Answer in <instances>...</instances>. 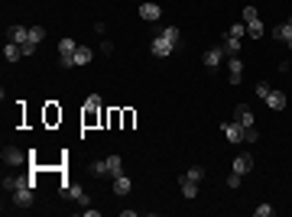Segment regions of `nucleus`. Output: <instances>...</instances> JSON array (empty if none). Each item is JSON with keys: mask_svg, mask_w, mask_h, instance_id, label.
<instances>
[{"mask_svg": "<svg viewBox=\"0 0 292 217\" xmlns=\"http://www.w3.org/2000/svg\"><path fill=\"white\" fill-rule=\"evenodd\" d=\"M244 140L247 143H256V140H260V133H256L254 126H244Z\"/></svg>", "mask_w": 292, "mask_h": 217, "instance_id": "obj_30", "label": "nucleus"}, {"mask_svg": "<svg viewBox=\"0 0 292 217\" xmlns=\"http://www.w3.org/2000/svg\"><path fill=\"white\" fill-rule=\"evenodd\" d=\"M20 185H36V182H33V179H23V175H10V179H3V191H10V194H13Z\"/></svg>", "mask_w": 292, "mask_h": 217, "instance_id": "obj_10", "label": "nucleus"}, {"mask_svg": "<svg viewBox=\"0 0 292 217\" xmlns=\"http://www.w3.org/2000/svg\"><path fill=\"white\" fill-rule=\"evenodd\" d=\"M273 39L286 42V46H289V52H292V26H289V23H279L276 30H273Z\"/></svg>", "mask_w": 292, "mask_h": 217, "instance_id": "obj_9", "label": "nucleus"}, {"mask_svg": "<svg viewBox=\"0 0 292 217\" xmlns=\"http://www.w3.org/2000/svg\"><path fill=\"white\" fill-rule=\"evenodd\" d=\"M59 117H62V114H55V107H49V114H46V120H49V124H55Z\"/></svg>", "mask_w": 292, "mask_h": 217, "instance_id": "obj_36", "label": "nucleus"}, {"mask_svg": "<svg viewBox=\"0 0 292 217\" xmlns=\"http://www.w3.org/2000/svg\"><path fill=\"white\" fill-rule=\"evenodd\" d=\"M254 20H260L256 7H244V23H254Z\"/></svg>", "mask_w": 292, "mask_h": 217, "instance_id": "obj_28", "label": "nucleus"}, {"mask_svg": "<svg viewBox=\"0 0 292 217\" xmlns=\"http://www.w3.org/2000/svg\"><path fill=\"white\" fill-rule=\"evenodd\" d=\"M227 71H231V78H227V81H231V85H240V81H244V62H240V55H231V59H227Z\"/></svg>", "mask_w": 292, "mask_h": 217, "instance_id": "obj_3", "label": "nucleus"}, {"mask_svg": "<svg viewBox=\"0 0 292 217\" xmlns=\"http://www.w3.org/2000/svg\"><path fill=\"white\" fill-rule=\"evenodd\" d=\"M59 68H75V55H59Z\"/></svg>", "mask_w": 292, "mask_h": 217, "instance_id": "obj_29", "label": "nucleus"}, {"mask_svg": "<svg viewBox=\"0 0 292 217\" xmlns=\"http://www.w3.org/2000/svg\"><path fill=\"white\" fill-rule=\"evenodd\" d=\"M10 42H16V46L30 42V30H26V26H13V30H10Z\"/></svg>", "mask_w": 292, "mask_h": 217, "instance_id": "obj_15", "label": "nucleus"}, {"mask_svg": "<svg viewBox=\"0 0 292 217\" xmlns=\"http://www.w3.org/2000/svg\"><path fill=\"white\" fill-rule=\"evenodd\" d=\"M244 32H247V26H240V23H234V26H231V30H227V36H234V39H240V36H244Z\"/></svg>", "mask_w": 292, "mask_h": 217, "instance_id": "obj_32", "label": "nucleus"}, {"mask_svg": "<svg viewBox=\"0 0 292 217\" xmlns=\"http://www.w3.org/2000/svg\"><path fill=\"white\" fill-rule=\"evenodd\" d=\"M20 49H23V55H33V52H36V42H33V39H30V42H23V46H20Z\"/></svg>", "mask_w": 292, "mask_h": 217, "instance_id": "obj_35", "label": "nucleus"}, {"mask_svg": "<svg viewBox=\"0 0 292 217\" xmlns=\"http://www.w3.org/2000/svg\"><path fill=\"white\" fill-rule=\"evenodd\" d=\"M266 107L269 110H283L286 107V91H269L266 94Z\"/></svg>", "mask_w": 292, "mask_h": 217, "instance_id": "obj_11", "label": "nucleus"}, {"mask_svg": "<svg viewBox=\"0 0 292 217\" xmlns=\"http://www.w3.org/2000/svg\"><path fill=\"white\" fill-rule=\"evenodd\" d=\"M3 59H7V62H16V59H23V49L16 46V42H7V46H3Z\"/></svg>", "mask_w": 292, "mask_h": 217, "instance_id": "obj_18", "label": "nucleus"}, {"mask_svg": "<svg viewBox=\"0 0 292 217\" xmlns=\"http://www.w3.org/2000/svg\"><path fill=\"white\" fill-rule=\"evenodd\" d=\"M3 162H7V165H23V162H26L23 149H16V146H3Z\"/></svg>", "mask_w": 292, "mask_h": 217, "instance_id": "obj_6", "label": "nucleus"}, {"mask_svg": "<svg viewBox=\"0 0 292 217\" xmlns=\"http://www.w3.org/2000/svg\"><path fill=\"white\" fill-rule=\"evenodd\" d=\"M273 211H276V208H269V204H260L254 214H256V217H273Z\"/></svg>", "mask_w": 292, "mask_h": 217, "instance_id": "obj_33", "label": "nucleus"}, {"mask_svg": "<svg viewBox=\"0 0 292 217\" xmlns=\"http://www.w3.org/2000/svg\"><path fill=\"white\" fill-rule=\"evenodd\" d=\"M185 179H192V182H201V179H205V169H201V165H192V169L185 172Z\"/></svg>", "mask_w": 292, "mask_h": 217, "instance_id": "obj_25", "label": "nucleus"}, {"mask_svg": "<svg viewBox=\"0 0 292 217\" xmlns=\"http://www.w3.org/2000/svg\"><path fill=\"white\" fill-rule=\"evenodd\" d=\"M91 59H94L91 49H85V46H78V49H75V65H88Z\"/></svg>", "mask_w": 292, "mask_h": 217, "instance_id": "obj_20", "label": "nucleus"}, {"mask_svg": "<svg viewBox=\"0 0 292 217\" xmlns=\"http://www.w3.org/2000/svg\"><path fill=\"white\" fill-rule=\"evenodd\" d=\"M65 198H72V201H78V204H88V194H85L81 185H69L65 188Z\"/></svg>", "mask_w": 292, "mask_h": 217, "instance_id": "obj_14", "label": "nucleus"}, {"mask_svg": "<svg viewBox=\"0 0 292 217\" xmlns=\"http://www.w3.org/2000/svg\"><path fill=\"white\" fill-rule=\"evenodd\" d=\"M104 162H108V175H110V179H114V175H120V172H123V159H120V155H108Z\"/></svg>", "mask_w": 292, "mask_h": 217, "instance_id": "obj_17", "label": "nucleus"}, {"mask_svg": "<svg viewBox=\"0 0 292 217\" xmlns=\"http://www.w3.org/2000/svg\"><path fill=\"white\" fill-rule=\"evenodd\" d=\"M13 204H16V208H30V204H33V185H20V188H16V191H13Z\"/></svg>", "mask_w": 292, "mask_h": 217, "instance_id": "obj_4", "label": "nucleus"}, {"mask_svg": "<svg viewBox=\"0 0 292 217\" xmlns=\"http://www.w3.org/2000/svg\"><path fill=\"white\" fill-rule=\"evenodd\" d=\"M240 179H244L240 172H231V175H227V188H240Z\"/></svg>", "mask_w": 292, "mask_h": 217, "instance_id": "obj_31", "label": "nucleus"}, {"mask_svg": "<svg viewBox=\"0 0 292 217\" xmlns=\"http://www.w3.org/2000/svg\"><path fill=\"white\" fill-rule=\"evenodd\" d=\"M289 26H292V20H289Z\"/></svg>", "mask_w": 292, "mask_h": 217, "instance_id": "obj_37", "label": "nucleus"}, {"mask_svg": "<svg viewBox=\"0 0 292 217\" xmlns=\"http://www.w3.org/2000/svg\"><path fill=\"white\" fill-rule=\"evenodd\" d=\"M221 130H224V136H227V143H240L244 140V126H240L237 120H227Z\"/></svg>", "mask_w": 292, "mask_h": 217, "instance_id": "obj_5", "label": "nucleus"}, {"mask_svg": "<svg viewBox=\"0 0 292 217\" xmlns=\"http://www.w3.org/2000/svg\"><path fill=\"white\" fill-rule=\"evenodd\" d=\"M162 32H166L172 42H182V32H179V26H162Z\"/></svg>", "mask_w": 292, "mask_h": 217, "instance_id": "obj_26", "label": "nucleus"}, {"mask_svg": "<svg viewBox=\"0 0 292 217\" xmlns=\"http://www.w3.org/2000/svg\"><path fill=\"white\" fill-rule=\"evenodd\" d=\"M75 49H78V42H75V39H69V36L59 42V55H75Z\"/></svg>", "mask_w": 292, "mask_h": 217, "instance_id": "obj_21", "label": "nucleus"}, {"mask_svg": "<svg viewBox=\"0 0 292 217\" xmlns=\"http://www.w3.org/2000/svg\"><path fill=\"white\" fill-rule=\"evenodd\" d=\"M91 175H94V179L108 175V162H94V165H91Z\"/></svg>", "mask_w": 292, "mask_h": 217, "instance_id": "obj_27", "label": "nucleus"}, {"mask_svg": "<svg viewBox=\"0 0 292 217\" xmlns=\"http://www.w3.org/2000/svg\"><path fill=\"white\" fill-rule=\"evenodd\" d=\"M140 16H143L146 23H156V20L162 16V10L156 7V3H143V7H140Z\"/></svg>", "mask_w": 292, "mask_h": 217, "instance_id": "obj_13", "label": "nucleus"}, {"mask_svg": "<svg viewBox=\"0 0 292 217\" xmlns=\"http://www.w3.org/2000/svg\"><path fill=\"white\" fill-rule=\"evenodd\" d=\"M30 39H33V42L39 46V42L46 39V26H30Z\"/></svg>", "mask_w": 292, "mask_h": 217, "instance_id": "obj_24", "label": "nucleus"}, {"mask_svg": "<svg viewBox=\"0 0 292 217\" xmlns=\"http://www.w3.org/2000/svg\"><path fill=\"white\" fill-rule=\"evenodd\" d=\"M224 52H227V55H240V39L224 36Z\"/></svg>", "mask_w": 292, "mask_h": 217, "instance_id": "obj_22", "label": "nucleus"}, {"mask_svg": "<svg viewBox=\"0 0 292 217\" xmlns=\"http://www.w3.org/2000/svg\"><path fill=\"white\" fill-rule=\"evenodd\" d=\"M176 46H179V42H172V39L166 36V32H159V36H156L153 42H149V52H153L156 59H166V55L176 52Z\"/></svg>", "mask_w": 292, "mask_h": 217, "instance_id": "obj_1", "label": "nucleus"}, {"mask_svg": "<svg viewBox=\"0 0 292 217\" xmlns=\"http://www.w3.org/2000/svg\"><path fill=\"white\" fill-rule=\"evenodd\" d=\"M234 120H237L240 126H254V110L247 107V104H237V110H234Z\"/></svg>", "mask_w": 292, "mask_h": 217, "instance_id": "obj_8", "label": "nucleus"}, {"mask_svg": "<svg viewBox=\"0 0 292 217\" xmlns=\"http://www.w3.org/2000/svg\"><path fill=\"white\" fill-rule=\"evenodd\" d=\"M224 55H227V52H224V46L208 49V52H205V65H208V68H218V65L224 62Z\"/></svg>", "mask_w": 292, "mask_h": 217, "instance_id": "obj_7", "label": "nucleus"}, {"mask_svg": "<svg viewBox=\"0 0 292 217\" xmlns=\"http://www.w3.org/2000/svg\"><path fill=\"white\" fill-rule=\"evenodd\" d=\"M247 36L263 39V23H260V20H254V23H247Z\"/></svg>", "mask_w": 292, "mask_h": 217, "instance_id": "obj_23", "label": "nucleus"}, {"mask_svg": "<svg viewBox=\"0 0 292 217\" xmlns=\"http://www.w3.org/2000/svg\"><path fill=\"white\" fill-rule=\"evenodd\" d=\"M269 91H273L269 85H256V97H263V101H266V94H269Z\"/></svg>", "mask_w": 292, "mask_h": 217, "instance_id": "obj_34", "label": "nucleus"}, {"mask_svg": "<svg viewBox=\"0 0 292 217\" xmlns=\"http://www.w3.org/2000/svg\"><path fill=\"white\" fill-rule=\"evenodd\" d=\"M182 194L192 201V198H198V182H192V179H185L182 175Z\"/></svg>", "mask_w": 292, "mask_h": 217, "instance_id": "obj_19", "label": "nucleus"}, {"mask_svg": "<svg viewBox=\"0 0 292 217\" xmlns=\"http://www.w3.org/2000/svg\"><path fill=\"white\" fill-rule=\"evenodd\" d=\"M130 188H133V182L127 179L123 172H120V175H114V194H120V198H123V194H130Z\"/></svg>", "mask_w": 292, "mask_h": 217, "instance_id": "obj_12", "label": "nucleus"}, {"mask_svg": "<svg viewBox=\"0 0 292 217\" xmlns=\"http://www.w3.org/2000/svg\"><path fill=\"white\" fill-rule=\"evenodd\" d=\"M98 110H101V97L98 94H88L85 97V126L98 124Z\"/></svg>", "mask_w": 292, "mask_h": 217, "instance_id": "obj_2", "label": "nucleus"}, {"mask_svg": "<svg viewBox=\"0 0 292 217\" xmlns=\"http://www.w3.org/2000/svg\"><path fill=\"white\" fill-rule=\"evenodd\" d=\"M250 169H254V155H237V159H234V172L247 175Z\"/></svg>", "mask_w": 292, "mask_h": 217, "instance_id": "obj_16", "label": "nucleus"}]
</instances>
